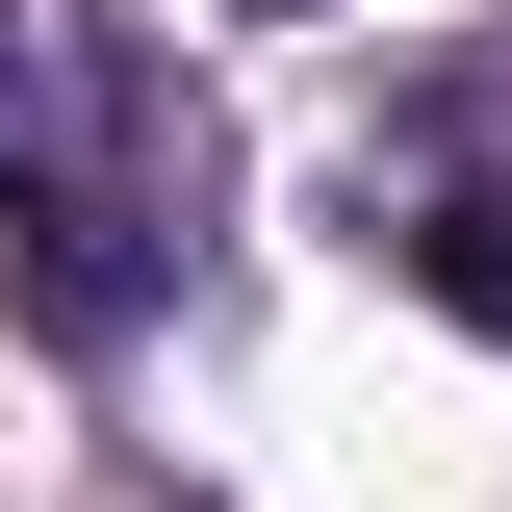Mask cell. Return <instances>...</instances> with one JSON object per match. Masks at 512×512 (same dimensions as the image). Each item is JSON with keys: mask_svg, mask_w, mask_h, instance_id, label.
<instances>
[{"mask_svg": "<svg viewBox=\"0 0 512 512\" xmlns=\"http://www.w3.org/2000/svg\"><path fill=\"white\" fill-rule=\"evenodd\" d=\"M359 231L410 256L461 333H512V52H436L410 103L359 128Z\"/></svg>", "mask_w": 512, "mask_h": 512, "instance_id": "2", "label": "cell"}, {"mask_svg": "<svg viewBox=\"0 0 512 512\" xmlns=\"http://www.w3.org/2000/svg\"><path fill=\"white\" fill-rule=\"evenodd\" d=\"M205 205H231V154H205L180 52L103 26V0H0V282H26L52 359H128V333L180 308Z\"/></svg>", "mask_w": 512, "mask_h": 512, "instance_id": "1", "label": "cell"}]
</instances>
